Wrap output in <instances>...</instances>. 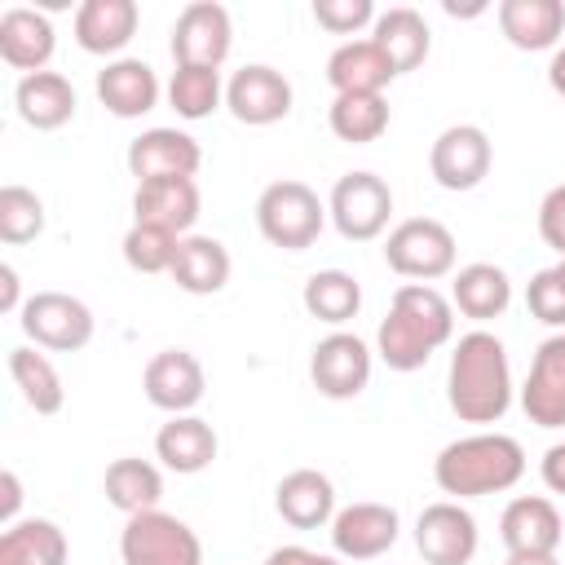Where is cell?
<instances>
[{
  "label": "cell",
  "mask_w": 565,
  "mask_h": 565,
  "mask_svg": "<svg viewBox=\"0 0 565 565\" xmlns=\"http://www.w3.org/2000/svg\"><path fill=\"white\" fill-rule=\"evenodd\" d=\"M455 335V305L433 282H402L375 331L388 371H419Z\"/></svg>",
  "instance_id": "6da1fadb"
},
{
  "label": "cell",
  "mask_w": 565,
  "mask_h": 565,
  "mask_svg": "<svg viewBox=\"0 0 565 565\" xmlns=\"http://www.w3.org/2000/svg\"><path fill=\"white\" fill-rule=\"evenodd\" d=\"M446 402L463 424H494L512 406V366L494 331H468L455 340L446 371Z\"/></svg>",
  "instance_id": "7a4b0ae2"
},
{
  "label": "cell",
  "mask_w": 565,
  "mask_h": 565,
  "mask_svg": "<svg viewBox=\"0 0 565 565\" xmlns=\"http://www.w3.org/2000/svg\"><path fill=\"white\" fill-rule=\"evenodd\" d=\"M525 477V450L508 433H472L433 459V481L450 499H481V494H503Z\"/></svg>",
  "instance_id": "3957f363"
},
{
  "label": "cell",
  "mask_w": 565,
  "mask_h": 565,
  "mask_svg": "<svg viewBox=\"0 0 565 565\" xmlns=\"http://www.w3.org/2000/svg\"><path fill=\"white\" fill-rule=\"evenodd\" d=\"M256 225H260L265 243H274L282 252H305L318 243V234L327 225V207L305 181H274L256 199Z\"/></svg>",
  "instance_id": "277c9868"
},
{
  "label": "cell",
  "mask_w": 565,
  "mask_h": 565,
  "mask_svg": "<svg viewBox=\"0 0 565 565\" xmlns=\"http://www.w3.org/2000/svg\"><path fill=\"white\" fill-rule=\"evenodd\" d=\"M119 556L124 565H203V543L181 516L150 508L124 521Z\"/></svg>",
  "instance_id": "5b68a950"
},
{
  "label": "cell",
  "mask_w": 565,
  "mask_h": 565,
  "mask_svg": "<svg viewBox=\"0 0 565 565\" xmlns=\"http://www.w3.org/2000/svg\"><path fill=\"white\" fill-rule=\"evenodd\" d=\"M384 260L393 274L415 278V282L446 278L455 269V234L433 216H411V221L388 230Z\"/></svg>",
  "instance_id": "8992f818"
},
{
  "label": "cell",
  "mask_w": 565,
  "mask_h": 565,
  "mask_svg": "<svg viewBox=\"0 0 565 565\" xmlns=\"http://www.w3.org/2000/svg\"><path fill=\"white\" fill-rule=\"evenodd\" d=\"M327 216L335 221V230L349 238V243H371L388 230V216H393V190L384 177L375 172H344L335 185H331V199H327Z\"/></svg>",
  "instance_id": "52a82bcc"
},
{
  "label": "cell",
  "mask_w": 565,
  "mask_h": 565,
  "mask_svg": "<svg viewBox=\"0 0 565 565\" xmlns=\"http://www.w3.org/2000/svg\"><path fill=\"white\" fill-rule=\"evenodd\" d=\"M22 331L53 353H75L93 340V309L71 291H35L18 313Z\"/></svg>",
  "instance_id": "ba28073f"
},
{
  "label": "cell",
  "mask_w": 565,
  "mask_h": 565,
  "mask_svg": "<svg viewBox=\"0 0 565 565\" xmlns=\"http://www.w3.org/2000/svg\"><path fill=\"white\" fill-rule=\"evenodd\" d=\"M230 44H234V22H230V9L216 0H194L172 22V62L177 66L221 71V62L230 57Z\"/></svg>",
  "instance_id": "9c48e42d"
},
{
  "label": "cell",
  "mask_w": 565,
  "mask_h": 565,
  "mask_svg": "<svg viewBox=\"0 0 565 565\" xmlns=\"http://www.w3.org/2000/svg\"><path fill=\"white\" fill-rule=\"evenodd\" d=\"M309 375L313 388L331 402H349L371 384V349L366 340H358L353 331H331L313 344L309 358Z\"/></svg>",
  "instance_id": "30bf717a"
},
{
  "label": "cell",
  "mask_w": 565,
  "mask_h": 565,
  "mask_svg": "<svg viewBox=\"0 0 565 565\" xmlns=\"http://www.w3.org/2000/svg\"><path fill=\"white\" fill-rule=\"evenodd\" d=\"M415 547L424 565H468L477 556V521L459 499H437L415 521Z\"/></svg>",
  "instance_id": "8fae6325"
},
{
  "label": "cell",
  "mask_w": 565,
  "mask_h": 565,
  "mask_svg": "<svg viewBox=\"0 0 565 565\" xmlns=\"http://www.w3.org/2000/svg\"><path fill=\"white\" fill-rule=\"evenodd\" d=\"M494 163L490 137L477 124H450L446 132H437L433 150H428V172L441 190H472L486 181Z\"/></svg>",
  "instance_id": "7c38bea8"
},
{
  "label": "cell",
  "mask_w": 565,
  "mask_h": 565,
  "mask_svg": "<svg viewBox=\"0 0 565 565\" xmlns=\"http://www.w3.org/2000/svg\"><path fill=\"white\" fill-rule=\"evenodd\" d=\"M225 106L238 124H252V128H265V124H278L291 115V84L282 71L265 66V62H247L230 75L225 84Z\"/></svg>",
  "instance_id": "4fadbf2b"
},
{
  "label": "cell",
  "mask_w": 565,
  "mask_h": 565,
  "mask_svg": "<svg viewBox=\"0 0 565 565\" xmlns=\"http://www.w3.org/2000/svg\"><path fill=\"white\" fill-rule=\"evenodd\" d=\"M402 516L388 503H349L331 516V547L344 561H375L397 543Z\"/></svg>",
  "instance_id": "5bb4252c"
},
{
  "label": "cell",
  "mask_w": 565,
  "mask_h": 565,
  "mask_svg": "<svg viewBox=\"0 0 565 565\" xmlns=\"http://www.w3.org/2000/svg\"><path fill=\"white\" fill-rule=\"evenodd\" d=\"M141 388L150 397V406L168 411V415H190L199 402H203V388H207V375H203V362L185 349H163L146 362L141 371Z\"/></svg>",
  "instance_id": "9a60e30c"
},
{
  "label": "cell",
  "mask_w": 565,
  "mask_h": 565,
  "mask_svg": "<svg viewBox=\"0 0 565 565\" xmlns=\"http://www.w3.org/2000/svg\"><path fill=\"white\" fill-rule=\"evenodd\" d=\"M128 172L141 181H163V177H194L203 163V150L190 132L181 128H146L141 137L128 141Z\"/></svg>",
  "instance_id": "2e32d148"
},
{
  "label": "cell",
  "mask_w": 565,
  "mask_h": 565,
  "mask_svg": "<svg viewBox=\"0 0 565 565\" xmlns=\"http://www.w3.org/2000/svg\"><path fill=\"white\" fill-rule=\"evenodd\" d=\"M521 411L539 428H565V331L547 335L534 349V362L521 388Z\"/></svg>",
  "instance_id": "e0dca14e"
},
{
  "label": "cell",
  "mask_w": 565,
  "mask_h": 565,
  "mask_svg": "<svg viewBox=\"0 0 565 565\" xmlns=\"http://www.w3.org/2000/svg\"><path fill=\"white\" fill-rule=\"evenodd\" d=\"M132 221L185 238L190 225L199 221V185H194V177L141 181L137 194H132Z\"/></svg>",
  "instance_id": "ac0fdd59"
},
{
  "label": "cell",
  "mask_w": 565,
  "mask_h": 565,
  "mask_svg": "<svg viewBox=\"0 0 565 565\" xmlns=\"http://www.w3.org/2000/svg\"><path fill=\"white\" fill-rule=\"evenodd\" d=\"M97 102L119 119H141L159 106V75L141 57H115L97 71Z\"/></svg>",
  "instance_id": "d6986e66"
},
{
  "label": "cell",
  "mask_w": 565,
  "mask_h": 565,
  "mask_svg": "<svg viewBox=\"0 0 565 565\" xmlns=\"http://www.w3.org/2000/svg\"><path fill=\"white\" fill-rule=\"evenodd\" d=\"M53 44H57V35H53L49 13L26 9V4H13L0 13V57L13 71H26V75L44 71L53 57Z\"/></svg>",
  "instance_id": "ffe728a7"
},
{
  "label": "cell",
  "mask_w": 565,
  "mask_h": 565,
  "mask_svg": "<svg viewBox=\"0 0 565 565\" xmlns=\"http://www.w3.org/2000/svg\"><path fill=\"white\" fill-rule=\"evenodd\" d=\"M274 508L287 525L296 530H318V525H331L335 516V486L327 472L318 468H291L278 490H274Z\"/></svg>",
  "instance_id": "44dd1931"
},
{
  "label": "cell",
  "mask_w": 565,
  "mask_h": 565,
  "mask_svg": "<svg viewBox=\"0 0 565 565\" xmlns=\"http://www.w3.org/2000/svg\"><path fill=\"white\" fill-rule=\"evenodd\" d=\"M561 512L543 494H521L499 516V539L508 552H556L561 547Z\"/></svg>",
  "instance_id": "7402d4cb"
},
{
  "label": "cell",
  "mask_w": 565,
  "mask_h": 565,
  "mask_svg": "<svg viewBox=\"0 0 565 565\" xmlns=\"http://www.w3.org/2000/svg\"><path fill=\"white\" fill-rule=\"evenodd\" d=\"M141 9L132 0H84L75 9V44L84 53H119L132 35H137Z\"/></svg>",
  "instance_id": "603a6c76"
},
{
  "label": "cell",
  "mask_w": 565,
  "mask_h": 565,
  "mask_svg": "<svg viewBox=\"0 0 565 565\" xmlns=\"http://www.w3.org/2000/svg\"><path fill=\"white\" fill-rule=\"evenodd\" d=\"M13 106H18L22 124H31L35 132H53L75 119V88L62 71H35V75L18 79Z\"/></svg>",
  "instance_id": "cb8c5ba5"
},
{
  "label": "cell",
  "mask_w": 565,
  "mask_h": 565,
  "mask_svg": "<svg viewBox=\"0 0 565 565\" xmlns=\"http://www.w3.org/2000/svg\"><path fill=\"white\" fill-rule=\"evenodd\" d=\"M499 31L508 35L512 49H525V53L552 49L565 35V4L561 0H503Z\"/></svg>",
  "instance_id": "d4e9b609"
},
{
  "label": "cell",
  "mask_w": 565,
  "mask_h": 565,
  "mask_svg": "<svg viewBox=\"0 0 565 565\" xmlns=\"http://www.w3.org/2000/svg\"><path fill=\"white\" fill-rule=\"evenodd\" d=\"M172 282L190 296H216L230 282V252L212 234H185L177 243L172 260Z\"/></svg>",
  "instance_id": "484cf974"
},
{
  "label": "cell",
  "mask_w": 565,
  "mask_h": 565,
  "mask_svg": "<svg viewBox=\"0 0 565 565\" xmlns=\"http://www.w3.org/2000/svg\"><path fill=\"white\" fill-rule=\"evenodd\" d=\"M154 455L163 459V468H172L181 477L203 472L216 459V428L199 415H172L154 433Z\"/></svg>",
  "instance_id": "4316f807"
},
{
  "label": "cell",
  "mask_w": 565,
  "mask_h": 565,
  "mask_svg": "<svg viewBox=\"0 0 565 565\" xmlns=\"http://www.w3.org/2000/svg\"><path fill=\"white\" fill-rule=\"evenodd\" d=\"M327 79L335 93H384V84L397 79V71L380 53V44L366 35V40H344L327 57Z\"/></svg>",
  "instance_id": "83f0119b"
},
{
  "label": "cell",
  "mask_w": 565,
  "mask_h": 565,
  "mask_svg": "<svg viewBox=\"0 0 565 565\" xmlns=\"http://www.w3.org/2000/svg\"><path fill=\"white\" fill-rule=\"evenodd\" d=\"M450 305H455L463 318H472V322H490V318H499V313L512 305V282H508V274H503L499 265L472 260V265H463V269L455 274V282H450Z\"/></svg>",
  "instance_id": "f1b7e54d"
},
{
  "label": "cell",
  "mask_w": 565,
  "mask_h": 565,
  "mask_svg": "<svg viewBox=\"0 0 565 565\" xmlns=\"http://www.w3.org/2000/svg\"><path fill=\"white\" fill-rule=\"evenodd\" d=\"M71 543L57 521L26 516L0 534V565H66Z\"/></svg>",
  "instance_id": "f546056e"
},
{
  "label": "cell",
  "mask_w": 565,
  "mask_h": 565,
  "mask_svg": "<svg viewBox=\"0 0 565 565\" xmlns=\"http://www.w3.org/2000/svg\"><path fill=\"white\" fill-rule=\"evenodd\" d=\"M371 40L380 44V53L393 62L397 75L415 71V66L428 57V44H433V40H428V22H424L411 4H393V9H384V13L375 18Z\"/></svg>",
  "instance_id": "4dcf8cb0"
},
{
  "label": "cell",
  "mask_w": 565,
  "mask_h": 565,
  "mask_svg": "<svg viewBox=\"0 0 565 565\" xmlns=\"http://www.w3.org/2000/svg\"><path fill=\"white\" fill-rule=\"evenodd\" d=\"M102 490H106V503L110 508H119L124 516H137V512L159 508V499H163V472L150 459H132L128 455V459H115L106 468Z\"/></svg>",
  "instance_id": "1f68e13d"
},
{
  "label": "cell",
  "mask_w": 565,
  "mask_h": 565,
  "mask_svg": "<svg viewBox=\"0 0 565 565\" xmlns=\"http://www.w3.org/2000/svg\"><path fill=\"white\" fill-rule=\"evenodd\" d=\"M9 375H13L22 402H26L35 415H57V411H62L66 388H62V375L53 371V362H49L44 353H35L31 344L9 349Z\"/></svg>",
  "instance_id": "d6a6232c"
},
{
  "label": "cell",
  "mask_w": 565,
  "mask_h": 565,
  "mask_svg": "<svg viewBox=\"0 0 565 565\" xmlns=\"http://www.w3.org/2000/svg\"><path fill=\"white\" fill-rule=\"evenodd\" d=\"M327 124L340 141L349 146H366L375 137H384L388 128V102L384 93H335L331 110H327Z\"/></svg>",
  "instance_id": "836d02e7"
},
{
  "label": "cell",
  "mask_w": 565,
  "mask_h": 565,
  "mask_svg": "<svg viewBox=\"0 0 565 565\" xmlns=\"http://www.w3.org/2000/svg\"><path fill=\"white\" fill-rule=\"evenodd\" d=\"M300 300H305L309 318L340 327V322H349V318L362 309V287H358V278L344 274V269H318V274L305 278Z\"/></svg>",
  "instance_id": "e575fe53"
},
{
  "label": "cell",
  "mask_w": 565,
  "mask_h": 565,
  "mask_svg": "<svg viewBox=\"0 0 565 565\" xmlns=\"http://www.w3.org/2000/svg\"><path fill=\"white\" fill-rule=\"evenodd\" d=\"M225 97L221 71L212 66H177L168 79V102L181 119H207Z\"/></svg>",
  "instance_id": "d590c367"
},
{
  "label": "cell",
  "mask_w": 565,
  "mask_h": 565,
  "mask_svg": "<svg viewBox=\"0 0 565 565\" xmlns=\"http://www.w3.org/2000/svg\"><path fill=\"white\" fill-rule=\"evenodd\" d=\"M44 230V199L26 185H4L0 190V243L18 247L31 243Z\"/></svg>",
  "instance_id": "8d00e7d4"
},
{
  "label": "cell",
  "mask_w": 565,
  "mask_h": 565,
  "mask_svg": "<svg viewBox=\"0 0 565 565\" xmlns=\"http://www.w3.org/2000/svg\"><path fill=\"white\" fill-rule=\"evenodd\" d=\"M177 243H181L177 234L132 221V230L124 234V260H128V269H137V274H172Z\"/></svg>",
  "instance_id": "74e56055"
},
{
  "label": "cell",
  "mask_w": 565,
  "mask_h": 565,
  "mask_svg": "<svg viewBox=\"0 0 565 565\" xmlns=\"http://www.w3.org/2000/svg\"><path fill=\"white\" fill-rule=\"evenodd\" d=\"M371 0H313V22L327 26L331 35H358L366 22H375Z\"/></svg>",
  "instance_id": "f35d334b"
},
{
  "label": "cell",
  "mask_w": 565,
  "mask_h": 565,
  "mask_svg": "<svg viewBox=\"0 0 565 565\" xmlns=\"http://www.w3.org/2000/svg\"><path fill=\"white\" fill-rule=\"evenodd\" d=\"M525 305H530V313H534L539 322L565 331V282H561L556 269H539V274L530 278V287H525Z\"/></svg>",
  "instance_id": "ab89813d"
},
{
  "label": "cell",
  "mask_w": 565,
  "mask_h": 565,
  "mask_svg": "<svg viewBox=\"0 0 565 565\" xmlns=\"http://www.w3.org/2000/svg\"><path fill=\"white\" fill-rule=\"evenodd\" d=\"M539 234H543V243L552 252L565 256V181L543 194V203H539Z\"/></svg>",
  "instance_id": "60d3db41"
},
{
  "label": "cell",
  "mask_w": 565,
  "mask_h": 565,
  "mask_svg": "<svg viewBox=\"0 0 565 565\" xmlns=\"http://www.w3.org/2000/svg\"><path fill=\"white\" fill-rule=\"evenodd\" d=\"M265 565H340L335 556L327 552H313V547H300V543H287V547H274L265 556Z\"/></svg>",
  "instance_id": "b9f144b4"
},
{
  "label": "cell",
  "mask_w": 565,
  "mask_h": 565,
  "mask_svg": "<svg viewBox=\"0 0 565 565\" xmlns=\"http://www.w3.org/2000/svg\"><path fill=\"white\" fill-rule=\"evenodd\" d=\"M18 508H22V481H18L13 468H4V472H0V521H4V530L13 525Z\"/></svg>",
  "instance_id": "7bdbcfd3"
},
{
  "label": "cell",
  "mask_w": 565,
  "mask_h": 565,
  "mask_svg": "<svg viewBox=\"0 0 565 565\" xmlns=\"http://www.w3.org/2000/svg\"><path fill=\"white\" fill-rule=\"evenodd\" d=\"M539 472H543V481H547V490H556V494H565V441H556V446H547V455H543V463H539Z\"/></svg>",
  "instance_id": "ee69618b"
},
{
  "label": "cell",
  "mask_w": 565,
  "mask_h": 565,
  "mask_svg": "<svg viewBox=\"0 0 565 565\" xmlns=\"http://www.w3.org/2000/svg\"><path fill=\"white\" fill-rule=\"evenodd\" d=\"M22 296H18V269L13 265H0V309L4 313H22Z\"/></svg>",
  "instance_id": "f6af8a7d"
},
{
  "label": "cell",
  "mask_w": 565,
  "mask_h": 565,
  "mask_svg": "<svg viewBox=\"0 0 565 565\" xmlns=\"http://www.w3.org/2000/svg\"><path fill=\"white\" fill-rule=\"evenodd\" d=\"M547 84H552V93H561L565 97V44L552 53V62H547Z\"/></svg>",
  "instance_id": "bcb514c9"
},
{
  "label": "cell",
  "mask_w": 565,
  "mask_h": 565,
  "mask_svg": "<svg viewBox=\"0 0 565 565\" xmlns=\"http://www.w3.org/2000/svg\"><path fill=\"white\" fill-rule=\"evenodd\" d=\"M503 565H561L556 552H508Z\"/></svg>",
  "instance_id": "7dc6e473"
},
{
  "label": "cell",
  "mask_w": 565,
  "mask_h": 565,
  "mask_svg": "<svg viewBox=\"0 0 565 565\" xmlns=\"http://www.w3.org/2000/svg\"><path fill=\"white\" fill-rule=\"evenodd\" d=\"M552 269H556V274H561V282H565V256H561V260H556Z\"/></svg>",
  "instance_id": "c3c4849f"
}]
</instances>
